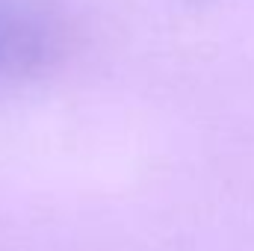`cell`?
I'll use <instances>...</instances> for the list:
<instances>
[{"instance_id": "1", "label": "cell", "mask_w": 254, "mask_h": 251, "mask_svg": "<svg viewBox=\"0 0 254 251\" xmlns=\"http://www.w3.org/2000/svg\"><path fill=\"white\" fill-rule=\"evenodd\" d=\"M57 21L42 0H0V74H12L51 57Z\"/></svg>"}]
</instances>
